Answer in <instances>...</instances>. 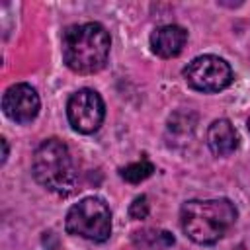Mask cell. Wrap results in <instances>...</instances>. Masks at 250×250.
<instances>
[{
	"mask_svg": "<svg viewBox=\"0 0 250 250\" xmlns=\"http://www.w3.org/2000/svg\"><path fill=\"white\" fill-rule=\"evenodd\" d=\"M238 211L229 199H191L180 209L184 234L197 244H215L236 223Z\"/></svg>",
	"mask_w": 250,
	"mask_h": 250,
	"instance_id": "cell-2",
	"label": "cell"
},
{
	"mask_svg": "<svg viewBox=\"0 0 250 250\" xmlns=\"http://www.w3.org/2000/svg\"><path fill=\"white\" fill-rule=\"evenodd\" d=\"M2 146H4V152H2V162H6V158H8V143H6V139H2Z\"/></svg>",
	"mask_w": 250,
	"mask_h": 250,
	"instance_id": "cell-13",
	"label": "cell"
},
{
	"mask_svg": "<svg viewBox=\"0 0 250 250\" xmlns=\"http://www.w3.org/2000/svg\"><path fill=\"white\" fill-rule=\"evenodd\" d=\"M39 107H41L39 96L35 88H31L29 84L20 82V84L10 86L4 92L2 109L16 123H31L37 117Z\"/></svg>",
	"mask_w": 250,
	"mask_h": 250,
	"instance_id": "cell-7",
	"label": "cell"
},
{
	"mask_svg": "<svg viewBox=\"0 0 250 250\" xmlns=\"http://www.w3.org/2000/svg\"><path fill=\"white\" fill-rule=\"evenodd\" d=\"M111 39L107 29L98 21L70 25L62 33V59L78 74L102 70L109 57Z\"/></svg>",
	"mask_w": 250,
	"mask_h": 250,
	"instance_id": "cell-1",
	"label": "cell"
},
{
	"mask_svg": "<svg viewBox=\"0 0 250 250\" xmlns=\"http://www.w3.org/2000/svg\"><path fill=\"white\" fill-rule=\"evenodd\" d=\"M31 170L35 180L57 195L66 197L76 188V168L68 146L61 139H47L35 148Z\"/></svg>",
	"mask_w": 250,
	"mask_h": 250,
	"instance_id": "cell-3",
	"label": "cell"
},
{
	"mask_svg": "<svg viewBox=\"0 0 250 250\" xmlns=\"http://www.w3.org/2000/svg\"><path fill=\"white\" fill-rule=\"evenodd\" d=\"M207 145L215 156H229L238 146L236 129L229 119H215L207 129Z\"/></svg>",
	"mask_w": 250,
	"mask_h": 250,
	"instance_id": "cell-9",
	"label": "cell"
},
{
	"mask_svg": "<svg viewBox=\"0 0 250 250\" xmlns=\"http://www.w3.org/2000/svg\"><path fill=\"white\" fill-rule=\"evenodd\" d=\"M174 244V236L162 229H143L133 234L135 250H168Z\"/></svg>",
	"mask_w": 250,
	"mask_h": 250,
	"instance_id": "cell-10",
	"label": "cell"
},
{
	"mask_svg": "<svg viewBox=\"0 0 250 250\" xmlns=\"http://www.w3.org/2000/svg\"><path fill=\"white\" fill-rule=\"evenodd\" d=\"M188 41V31L182 25L168 23L160 25L150 33V49L162 59L178 57Z\"/></svg>",
	"mask_w": 250,
	"mask_h": 250,
	"instance_id": "cell-8",
	"label": "cell"
},
{
	"mask_svg": "<svg viewBox=\"0 0 250 250\" xmlns=\"http://www.w3.org/2000/svg\"><path fill=\"white\" fill-rule=\"evenodd\" d=\"M248 131H250V119H248Z\"/></svg>",
	"mask_w": 250,
	"mask_h": 250,
	"instance_id": "cell-14",
	"label": "cell"
},
{
	"mask_svg": "<svg viewBox=\"0 0 250 250\" xmlns=\"http://www.w3.org/2000/svg\"><path fill=\"white\" fill-rule=\"evenodd\" d=\"M66 115H68V123L72 125L74 131L90 135L100 129V125L105 117V105H104L102 96L96 90L82 88L68 98Z\"/></svg>",
	"mask_w": 250,
	"mask_h": 250,
	"instance_id": "cell-6",
	"label": "cell"
},
{
	"mask_svg": "<svg viewBox=\"0 0 250 250\" xmlns=\"http://www.w3.org/2000/svg\"><path fill=\"white\" fill-rule=\"evenodd\" d=\"M64 227L74 236L92 242H105L111 234V211L104 199L84 197L68 209Z\"/></svg>",
	"mask_w": 250,
	"mask_h": 250,
	"instance_id": "cell-4",
	"label": "cell"
},
{
	"mask_svg": "<svg viewBox=\"0 0 250 250\" xmlns=\"http://www.w3.org/2000/svg\"><path fill=\"white\" fill-rule=\"evenodd\" d=\"M186 82L199 92H221L232 82L229 62L215 55H203L188 62L184 68Z\"/></svg>",
	"mask_w": 250,
	"mask_h": 250,
	"instance_id": "cell-5",
	"label": "cell"
},
{
	"mask_svg": "<svg viewBox=\"0 0 250 250\" xmlns=\"http://www.w3.org/2000/svg\"><path fill=\"white\" fill-rule=\"evenodd\" d=\"M152 172H154V164L150 160L143 158L139 162H133V164H127L125 168H121L119 176L131 184H139V182L146 180L148 176H152Z\"/></svg>",
	"mask_w": 250,
	"mask_h": 250,
	"instance_id": "cell-11",
	"label": "cell"
},
{
	"mask_svg": "<svg viewBox=\"0 0 250 250\" xmlns=\"http://www.w3.org/2000/svg\"><path fill=\"white\" fill-rule=\"evenodd\" d=\"M129 215H131V219H137V221L146 219V215H148V199H146V195H139V197L133 199V203L129 205Z\"/></svg>",
	"mask_w": 250,
	"mask_h": 250,
	"instance_id": "cell-12",
	"label": "cell"
}]
</instances>
